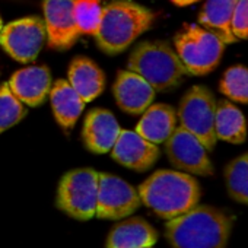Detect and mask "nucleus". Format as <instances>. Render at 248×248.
<instances>
[{"mask_svg":"<svg viewBox=\"0 0 248 248\" xmlns=\"http://www.w3.org/2000/svg\"><path fill=\"white\" fill-rule=\"evenodd\" d=\"M231 31L236 40H248V0H238L232 21Z\"/></svg>","mask_w":248,"mask_h":248,"instance_id":"26","label":"nucleus"},{"mask_svg":"<svg viewBox=\"0 0 248 248\" xmlns=\"http://www.w3.org/2000/svg\"><path fill=\"white\" fill-rule=\"evenodd\" d=\"M43 9L48 46L69 50L80 35L75 21V0H44Z\"/></svg>","mask_w":248,"mask_h":248,"instance_id":"11","label":"nucleus"},{"mask_svg":"<svg viewBox=\"0 0 248 248\" xmlns=\"http://www.w3.org/2000/svg\"><path fill=\"white\" fill-rule=\"evenodd\" d=\"M54 117L63 129H72L80 117L85 101L67 80H57L50 89Z\"/></svg>","mask_w":248,"mask_h":248,"instance_id":"19","label":"nucleus"},{"mask_svg":"<svg viewBox=\"0 0 248 248\" xmlns=\"http://www.w3.org/2000/svg\"><path fill=\"white\" fill-rule=\"evenodd\" d=\"M129 70L142 76L155 92H165L177 88L186 69L175 50L164 41L140 43L129 56Z\"/></svg>","mask_w":248,"mask_h":248,"instance_id":"4","label":"nucleus"},{"mask_svg":"<svg viewBox=\"0 0 248 248\" xmlns=\"http://www.w3.org/2000/svg\"><path fill=\"white\" fill-rule=\"evenodd\" d=\"M215 133L217 139L232 145H241L245 142L247 123L238 107L228 101H220L216 105Z\"/></svg>","mask_w":248,"mask_h":248,"instance_id":"21","label":"nucleus"},{"mask_svg":"<svg viewBox=\"0 0 248 248\" xmlns=\"http://www.w3.org/2000/svg\"><path fill=\"white\" fill-rule=\"evenodd\" d=\"M98 175L91 168L67 172L59 184L57 207L78 220L92 219L96 210Z\"/></svg>","mask_w":248,"mask_h":248,"instance_id":"7","label":"nucleus"},{"mask_svg":"<svg viewBox=\"0 0 248 248\" xmlns=\"http://www.w3.org/2000/svg\"><path fill=\"white\" fill-rule=\"evenodd\" d=\"M142 204L140 196L124 180L99 172L98 175V197L95 216L98 219H123L135 213Z\"/></svg>","mask_w":248,"mask_h":248,"instance_id":"8","label":"nucleus"},{"mask_svg":"<svg viewBox=\"0 0 248 248\" xmlns=\"http://www.w3.org/2000/svg\"><path fill=\"white\" fill-rule=\"evenodd\" d=\"M102 14L101 0H75V21L80 34H93Z\"/></svg>","mask_w":248,"mask_h":248,"instance_id":"25","label":"nucleus"},{"mask_svg":"<svg viewBox=\"0 0 248 248\" xmlns=\"http://www.w3.org/2000/svg\"><path fill=\"white\" fill-rule=\"evenodd\" d=\"M145 206L164 219H172L196 207L200 200V186L187 172L161 170L154 172L138 190Z\"/></svg>","mask_w":248,"mask_h":248,"instance_id":"2","label":"nucleus"},{"mask_svg":"<svg viewBox=\"0 0 248 248\" xmlns=\"http://www.w3.org/2000/svg\"><path fill=\"white\" fill-rule=\"evenodd\" d=\"M47 38L40 18H24L5 25L0 31V46L21 63H31L40 54Z\"/></svg>","mask_w":248,"mask_h":248,"instance_id":"9","label":"nucleus"},{"mask_svg":"<svg viewBox=\"0 0 248 248\" xmlns=\"http://www.w3.org/2000/svg\"><path fill=\"white\" fill-rule=\"evenodd\" d=\"M164 143L167 156L177 170L203 177L213 174V165L207 156L206 148L184 127H175Z\"/></svg>","mask_w":248,"mask_h":248,"instance_id":"10","label":"nucleus"},{"mask_svg":"<svg viewBox=\"0 0 248 248\" xmlns=\"http://www.w3.org/2000/svg\"><path fill=\"white\" fill-rule=\"evenodd\" d=\"M175 51L187 75L204 76L220 62L225 43L212 31L188 25L175 35Z\"/></svg>","mask_w":248,"mask_h":248,"instance_id":"5","label":"nucleus"},{"mask_svg":"<svg viewBox=\"0 0 248 248\" xmlns=\"http://www.w3.org/2000/svg\"><path fill=\"white\" fill-rule=\"evenodd\" d=\"M114 98L118 107L129 114H142L155 99V89L138 73L121 70L112 86Z\"/></svg>","mask_w":248,"mask_h":248,"instance_id":"13","label":"nucleus"},{"mask_svg":"<svg viewBox=\"0 0 248 248\" xmlns=\"http://www.w3.org/2000/svg\"><path fill=\"white\" fill-rule=\"evenodd\" d=\"M9 88L22 104L38 107L46 101L47 95H50V70L46 66H31L21 69L11 78Z\"/></svg>","mask_w":248,"mask_h":248,"instance_id":"15","label":"nucleus"},{"mask_svg":"<svg viewBox=\"0 0 248 248\" xmlns=\"http://www.w3.org/2000/svg\"><path fill=\"white\" fill-rule=\"evenodd\" d=\"M219 89L222 95L241 104H248V69L244 66H233L228 69L222 79Z\"/></svg>","mask_w":248,"mask_h":248,"instance_id":"23","label":"nucleus"},{"mask_svg":"<svg viewBox=\"0 0 248 248\" xmlns=\"http://www.w3.org/2000/svg\"><path fill=\"white\" fill-rule=\"evenodd\" d=\"M0 31H2V18H0Z\"/></svg>","mask_w":248,"mask_h":248,"instance_id":"28","label":"nucleus"},{"mask_svg":"<svg viewBox=\"0 0 248 248\" xmlns=\"http://www.w3.org/2000/svg\"><path fill=\"white\" fill-rule=\"evenodd\" d=\"M172 2L178 6H187V5H191V3H196L199 0H172Z\"/></svg>","mask_w":248,"mask_h":248,"instance_id":"27","label":"nucleus"},{"mask_svg":"<svg viewBox=\"0 0 248 248\" xmlns=\"http://www.w3.org/2000/svg\"><path fill=\"white\" fill-rule=\"evenodd\" d=\"M69 83L85 102L93 101L105 86L104 72L89 59L76 57L69 67Z\"/></svg>","mask_w":248,"mask_h":248,"instance_id":"18","label":"nucleus"},{"mask_svg":"<svg viewBox=\"0 0 248 248\" xmlns=\"http://www.w3.org/2000/svg\"><path fill=\"white\" fill-rule=\"evenodd\" d=\"M236 2L238 0H207L199 15L200 25L215 32L225 44H233L236 41L231 31Z\"/></svg>","mask_w":248,"mask_h":248,"instance_id":"20","label":"nucleus"},{"mask_svg":"<svg viewBox=\"0 0 248 248\" xmlns=\"http://www.w3.org/2000/svg\"><path fill=\"white\" fill-rule=\"evenodd\" d=\"M121 129L108 109H92L83 123L82 138L85 146L93 154H107L112 149Z\"/></svg>","mask_w":248,"mask_h":248,"instance_id":"14","label":"nucleus"},{"mask_svg":"<svg viewBox=\"0 0 248 248\" xmlns=\"http://www.w3.org/2000/svg\"><path fill=\"white\" fill-rule=\"evenodd\" d=\"M156 241L158 233L151 223L142 217H132L112 228L107 239V248L154 247Z\"/></svg>","mask_w":248,"mask_h":248,"instance_id":"17","label":"nucleus"},{"mask_svg":"<svg viewBox=\"0 0 248 248\" xmlns=\"http://www.w3.org/2000/svg\"><path fill=\"white\" fill-rule=\"evenodd\" d=\"M111 156L123 167L143 172L155 165L159 158V149L138 132L121 130L111 149Z\"/></svg>","mask_w":248,"mask_h":248,"instance_id":"12","label":"nucleus"},{"mask_svg":"<svg viewBox=\"0 0 248 248\" xmlns=\"http://www.w3.org/2000/svg\"><path fill=\"white\" fill-rule=\"evenodd\" d=\"M177 127V112L171 105H149L136 126V132L146 140L158 145L164 143Z\"/></svg>","mask_w":248,"mask_h":248,"instance_id":"16","label":"nucleus"},{"mask_svg":"<svg viewBox=\"0 0 248 248\" xmlns=\"http://www.w3.org/2000/svg\"><path fill=\"white\" fill-rule=\"evenodd\" d=\"M16 95L11 91L9 83L0 86V133L15 126L27 115V108L24 107Z\"/></svg>","mask_w":248,"mask_h":248,"instance_id":"24","label":"nucleus"},{"mask_svg":"<svg viewBox=\"0 0 248 248\" xmlns=\"http://www.w3.org/2000/svg\"><path fill=\"white\" fill-rule=\"evenodd\" d=\"M142 248H152V247H142Z\"/></svg>","mask_w":248,"mask_h":248,"instance_id":"29","label":"nucleus"},{"mask_svg":"<svg viewBox=\"0 0 248 248\" xmlns=\"http://www.w3.org/2000/svg\"><path fill=\"white\" fill-rule=\"evenodd\" d=\"M232 216L212 206H196L168 219L165 233L172 248H226Z\"/></svg>","mask_w":248,"mask_h":248,"instance_id":"1","label":"nucleus"},{"mask_svg":"<svg viewBox=\"0 0 248 248\" xmlns=\"http://www.w3.org/2000/svg\"><path fill=\"white\" fill-rule=\"evenodd\" d=\"M215 95L206 86L196 85L186 92L180 102L178 120L181 127L194 135L206 151H213L217 138L215 133L216 115Z\"/></svg>","mask_w":248,"mask_h":248,"instance_id":"6","label":"nucleus"},{"mask_svg":"<svg viewBox=\"0 0 248 248\" xmlns=\"http://www.w3.org/2000/svg\"><path fill=\"white\" fill-rule=\"evenodd\" d=\"M225 183L235 202L248 204V152L226 165Z\"/></svg>","mask_w":248,"mask_h":248,"instance_id":"22","label":"nucleus"},{"mask_svg":"<svg viewBox=\"0 0 248 248\" xmlns=\"http://www.w3.org/2000/svg\"><path fill=\"white\" fill-rule=\"evenodd\" d=\"M154 18L149 9L132 0H112L102 8L95 41L104 53L118 54L151 28Z\"/></svg>","mask_w":248,"mask_h":248,"instance_id":"3","label":"nucleus"}]
</instances>
